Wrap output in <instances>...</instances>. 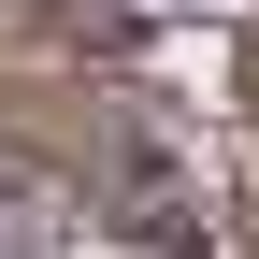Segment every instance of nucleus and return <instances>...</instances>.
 I'll use <instances>...</instances> for the list:
<instances>
[{"label":"nucleus","mask_w":259,"mask_h":259,"mask_svg":"<svg viewBox=\"0 0 259 259\" xmlns=\"http://www.w3.org/2000/svg\"><path fill=\"white\" fill-rule=\"evenodd\" d=\"M115 216L158 231V245H187V202H173V173H158V144H115Z\"/></svg>","instance_id":"nucleus-1"}]
</instances>
